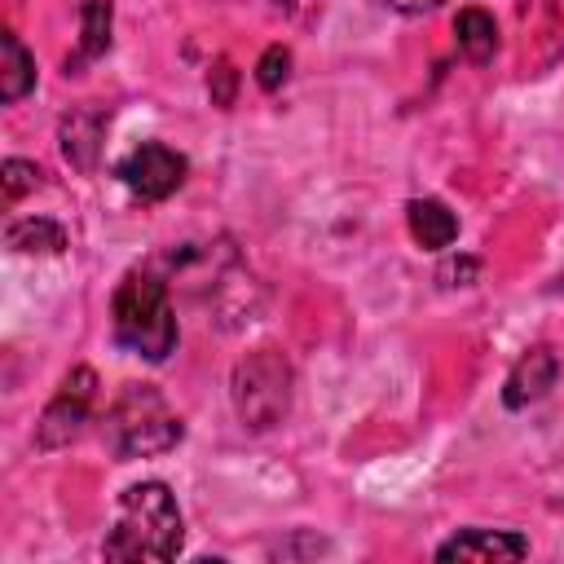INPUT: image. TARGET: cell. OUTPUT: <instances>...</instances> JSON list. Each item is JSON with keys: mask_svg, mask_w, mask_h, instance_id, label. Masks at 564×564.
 <instances>
[{"mask_svg": "<svg viewBox=\"0 0 564 564\" xmlns=\"http://www.w3.org/2000/svg\"><path fill=\"white\" fill-rule=\"evenodd\" d=\"M185 542V520L163 480H141L119 494L115 529L101 542L106 560H172Z\"/></svg>", "mask_w": 564, "mask_h": 564, "instance_id": "6da1fadb", "label": "cell"}, {"mask_svg": "<svg viewBox=\"0 0 564 564\" xmlns=\"http://www.w3.org/2000/svg\"><path fill=\"white\" fill-rule=\"evenodd\" d=\"M110 326H115V339L145 361H163L181 339L176 308L167 300V286L154 273H128L119 282L110 300Z\"/></svg>", "mask_w": 564, "mask_h": 564, "instance_id": "7a4b0ae2", "label": "cell"}, {"mask_svg": "<svg viewBox=\"0 0 564 564\" xmlns=\"http://www.w3.org/2000/svg\"><path fill=\"white\" fill-rule=\"evenodd\" d=\"M181 419L154 383H128L106 414V445L115 458H154L181 441Z\"/></svg>", "mask_w": 564, "mask_h": 564, "instance_id": "3957f363", "label": "cell"}, {"mask_svg": "<svg viewBox=\"0 0 564 564\" xmlns=\"http://www.w3.org/2000/svg\"><path fill=\"white\" fill-rule=\"evenodd\" d=\"M291 392H295V375L278 348H256L234 366L229 397L242 427L251 432H269L273 423H282L291 414Z\"/></svg>", "mask_w": 564, "mask_h": 564, "instance_id": "277c9868", "label": "cell"}, {"mask_svg": "<svg viewBox=\"0 0 564 564\" xmlns=\"http://www.w3.org/2000/svg\"><path fill=\"white\" fill-rule=\"evenodd\" d=\"M185 172H189L185 154L172 150V145H163V141H141L137 150H128V154L115 163V176H119L137 198H145V203H159V198L176 194L181 181H185Z\"/></svg>", "mask_w": 564, "mask_h": 564, "instance_id": "5b68a950", "label": "cell"}, {"mask_svg": "<svg viewBox=\"0 0 564 564\" xmlns=\"http://www.w3.org/2000/svg\"><path fill=\"white\" fill-rule=\"evenodd\" d=\"M93 401H97V375H93L88 366H75V370L62 379V388L53 392V401L44 405L40 427H35V445H40V449H57V445L75 441L79 427L88 423Z\"/></svg>", "mask_w": 564, "mask_h": 564, "instance_id": "8992f818", "label": "cell"}, {"mask_svg": "<svg viewBox=\"0 0 564 564\" xmlns=\"http://www.w3.org/2000/svg\"><path fill=\"white\" fill-rule=\"evenodd\" d=\"M555 379H560L555 352H551L546 344H533V348H524V352L516 357V366H511V375H507V383H502V405H507V410H524V405L542 401V397L555 388Z\"/></svg>", "mask_w": 564, "mask_h": 564, "instance_id": "52a82bcc", "label": "cell"}, {"mask_svg": "<svg viewBox=\"0 0 564 564\" xmlns=\"http://www.w3.org/2000/svg\"><path fill=\"white\" fill-rule=\"evenodd\" d=\"M529 555V542L520 533H507V529H463L454 533L449 542L436 546V560H520Z\"/></svg>", "mask_w": 564, "mask_h": 564, "instance_id": "ba28073f", "label": "cell"}, {"mask_svg": "<svg viewBox=\"0 0 564 564\" xmlns=\"http://www.w3.org/2000/svg\"><path fill=\"white\" fill-rule=\"evenodd\" d=\"M405 220H410V238L423 251H445L458 238V216L441 198H410L405 203Z\"/></svg>", "mask_w": 564, "mask_h": 564, "instance_id": "9c48e42d", "label": "cell"}, {"mask_svg": "<svg viewBox=\"0 0 564 564\" xmlns=\"http://www.w3.org/2000/svg\"><path fill=\"white\" fill-rule=\"evenodd\" d=\"M454 40H458V53H463L467 62L485 66V62H494V53H498V22H494L485 9H463V13L454 18Z\"/></svg>", "mask_w": 564, "mask_h": 564, "instance_id": "30bf717a", "label": "cell"}, {"mask_svg": "<svg viewBox=\"0 0 564 564\" xmlns=\"http://www.w3.org/2000/svg\"><path fill=\"white\" fill-rule=\"evenodd\" d=\"M0 101H18L35 88V57L22 48V40L13 31L0 35Z\"/></svg>", "mask_w": 564, "mask_h": 564, "instance_id": "8fae6325", "label": "cell"}, {"mask_svg": "<svg viewBox=\"0 0 564 564\" xmlns=\"http://www.w3.org/2000/svg\"><path fill=\"white\" fill-rule=\"evenodd\" d=\"M97 141H101V115L97 110H70L62 119V154L75 167H93L97 163Z\"/></svg>", "mask_w": 564, "mask_h": 564, "instance_id": "7c38bea8", "label": "cell"}, {"mask_svg": "<svg viewBox=\"0 0 564 564\" xmlns=\"http://www.w3.org/2000/svg\"><path fill=\"white\" fill-rule=\"evenodd\" d=\"M106 44H110V0H84V9H79V53L66 62V70L101 57Z\"/></svg>", "mask_w": 564, "mask_h": 564, "instance_id": "4fadbf2b", "label": "cell"}, {"mask_svg": "<svg viewBox=\"0 0 564 564\" xmlns=\"http://www.w3.org/2000/svg\"><path fill=\"white\" fill-rule=\"evenodd\" d=\"M4 238H9V247L22 251V256H57V251L66 247V234H62L53 220H44V216L13 220Z\"/></svg>", "mask_w": 564, "mask_h": 564, "instance_id": "5bb4252c", "label": "cell"}, {"mask_svg": "<svg viewBox=\"0 0 564 564\" xmlns=\"http://www.w3.org/2000/svg\"><path fill=\"white\" fill-rule=\"evenodd\" d=\"M0 185H4V203H18L22 194H31V189L40 185V172H35V163H26V159H4Z\"/></svg>", "mask_w": 564, "mask_h": 564, "instance_id": "9a60e30c", "label": "cell"}, {"mask_svg": "<svg viewBox=\"0 0 564 564\" xmlns=\"http://www.w3.org/2000/svg\"><path fill=\"white\" fill-rule=\"evenodd\" d=\"M286 70H291V53H286L282 44H269L264 57H260V66H256V84H260L264 93H278V88L286 84Z\"/></svg>", "mask_w": 564, "mask_h": 564, "instance_id": "2e32d148", "label": "cell"}, {"mask_svg": "<svg viewBox=\"0 0 564 564\" xmlns=\"http://www.w3.org/2000/svg\"><path fill=\"white\" fill-rule=\"evenodd\" d=\"M234 84H238V75H234V66L220 57L216 70L207 75V93H212V101H216V106H234Z\"/></svg>", "mask_w": 564, "mask_h": 564, "instance_id": "e0dca14e", "label": "cell"}, {"mask_svg": "<svg viewBox=\"0 0 564 564\" xmlns=\"http://www.w3.org/2000/svg\"><path fill=\"white\" fill-rule=\"evenodd\" d=\"M436 278H441L445 286H471V278H476V260H471V256H458V260H445Z\"/></svg>", "mask_w": 564, "mask_h": 564, "instance_id": "ac0fdd59", "label": "cell"}, {"mask_svg": "<svg viewBox=\"0 0 564 564\" xmlns=\"http://www.w3.org/2000/svg\"><path fill=\"white\" fill-rule=\"evenodd\" d=\"M397 13H427V9H441L445 0H388Z\"/></svg>", "mask_w": 564, "mask_h": 564, "instance_id": "d6986e66", "label": "cell"}]
</instances>
